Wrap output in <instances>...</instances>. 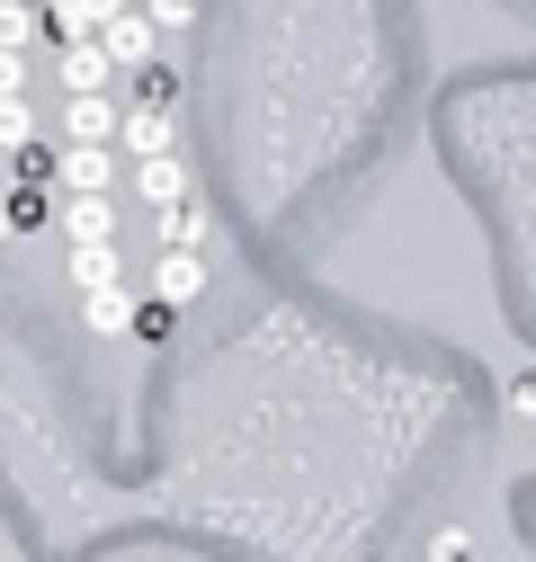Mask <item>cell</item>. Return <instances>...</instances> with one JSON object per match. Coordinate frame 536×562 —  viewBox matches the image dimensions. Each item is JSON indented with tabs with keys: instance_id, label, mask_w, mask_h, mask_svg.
<instances>
[{
	"instance_id": "cell-7",
	"label": "cell",
	"mask_w": 536,
	"mask_h": 562,
	"mask_svg": "<svg viewBox=\"0 0 536 562\" xmlns=\"http://www.w3.org/2000/svg\"><path fill=\"white\" fill-rule=\"evenodd\" d=\"M63 144H116V99L108 90H72L63 99Z\"/></svg>"
},
{
	"instance_id": "cell-2",
	"label": "cell",
	"mask_w": 536,
	"mask_h": 562,
	"mask_svg": "<svg viewBox=\"0 0 536 562\" xmlns=\"http://www.w3.org/2000/svg\"><path fill=\"white\" fill-rule=\"evenodd\" d=\"M116 153H125V161L179 153V99H134V108H116Z\"/></svg>"
},
{
	"instance_id": "cell-5",
	"label": "cell",
	"mask_w": 536,
	"mask_h": 562,
	"mask_svg": "<svg viewBox=\"0 0 536 562\" xmlns=\"http://www.w3.org/2000/svg\"><path fill=\"white\" fill-rule=\"evenodd\" d=\"M206 286H215V268H206V250H161V268H153V295L161 304H206Z\"/></svg>"
},
{
	"instance_id": "cell-14",
	"label": "cell",
	"mask_w": 536,
	"mask_h": 562,
	"mask_svg": "<svg viewBox=\"0 0 536 562\" xmlns=\"http://www.w3.org/2000/svg\"><path fill=\"white\" fill-rule=\"evenodd\" d=\"M429 562H474V536H465V527H438V536H429Z\"/></svg>"
},
{
	"instance_id": "cell-8",
	"label": "cell",
	"mask_w": 536,
	"mask_h": 562,
	"mask_svg": "<svg viewBox=\"0 0 536 562\" xmlns=\"http://www.w3.org/2000/svg\"><path fill=\"white\" fill-rule=\"evenodd\" d=\"M63 277H72V295L125 286V259H116V241H63Z\"/></svg>"
},
{
	"instance_id": "cell-20",
	"label": "cell",
	"mask_w": 536,
	"mask_h": 562,
	"mask_svg": "<svg viewBox=\"0 0 536 562\" xmlns=\"http://www.w3.org/2000/svg\"><path fill=\"white\" fill-rule=\"evenodd\" d=\"M134 10H144V0H134Z\"/></svg>"
},
{
	"instance_id": "cell-18",
	"label": "cell",
	"mask_w": 536,
	"mask_h": 562,
	"mask_svg": "<svg viewBox=\"0 0 536 562\" xmlns=\"http://www.w3.org/2000/svg\"><path fill=\"white\" fill-rule=\"evenodd\" d=\"M125 562H179V553H161V544H144V553H125Z\"/></svg>"
},
{
	"instance_id": "cell-10",
	"label": "cell",
	"mask_w": 536,
	"mask_h": 562,
	"mask_svg": "<svg viewBox=\"0 0 536 562\" xmlns=\"http://www.w3.org/2000/svg\"><path fill=\"white\" fill-rule=\"evenodd\" d=\"M153 224H161V250H206V233H215V215H206V196H197V188L179 205H161Z\"/></svg>"
},
{
	"instance_id": "cell-4",
	"label": "cell",
	"mask_w": 536,
	"mask_h": 562,
	"mask_svg": "<svg viewBox=\"0 0 536 562\" xmlns=\"http://www.w3.org/2000/svg\"><path fill=\"white\" fill-rule=\"evenodd\" d=\"M54 81H63V99H72V90H108L116 63H108L99 36H63V45H54Z\"/></svg>"
},
{
	"instance_id": "cell-17",
	"label": "cell",
	"mask_w": 536,
	"mask_h": 562,
	"mask_svg": "<svg viewBox=\"0 0 536 562\" xmlns=\"http://www.w3.org/2000/svg\"><path fill=\"white\" fill-rule=\"evenodd\" d=\"M144 10H153V27H188V19H197V0H144Z\"/></svg>"
},
{
	"instance_id": "cell-16",
	"label": "cell",
	"mask_w": 536,
	"mask_h": 562,
	"mask_svg": "<svg viewBox=\"0 0 536 562\" xmlns=\"http://www.w3.org/2000/svg\"><path fill=\"white\" fill-rule=\"evenodd\" d=\"M19 90H27V54L0 45V99H19Z\"/></svg>"
},
{
	"instance_id": "cell-12",
	"label": "cell",
	"mask_w": 536,
	"mask_h": 562,
	"mask_svg": "<svg viewBox=\"0 0 536 562\" xmlns=\"http://www.w3.org/2000/svg\"><path fill=\"white\" fill-rule=\"evenodd\" d=\"M125 339H144V348H170L179 339V304H161L153 286L134 295V322H125Z\"/></svg>"
},
{
	"instance_id": "cell-9",
	"label": "cell",
	"mask_w": 536,
	"mask_h": 562,
	"mask_svg": "<svg viewBox=\"0 0 536 562\" xmlns=\"http://www.w3.org/2000/svg\"><path fill=\"white\" fill-rule=\"evenodd\" d=\"M63 241H116V196H54Z\"/></svg>"
},
{
	"instance_id": "cell-19",
	"label": "cell",
	"mask_w": 536,
	"mask_h": 562,
	"mask_svg": "<svg viewBox=\"0 0 536 562\" xmlns=\"http://www.w3.org/2000/svg\"><path fill=\"white\" fill-rule=\"evenodd\" d=\"M0 241H19V224H10V196H0Z\"/></svg>"
},
{
	"instance_id": "cell-3",
	"label": "cell",
	"mask_w": 536,
	"mask_h": 562,
	"mask_svg": "<svg viewBox=\"0 0 536 562\" xmlns=\"http://www.w3.org/2000/svg\"><path fill=\"white\" fill-rule=\"evenodd\" d=\"M99 45H108L116 72H144V63H161V27H153V10H116V19L99 27Z\"/></svg>"
},
{
	"instance_id": "cell-15",
	"label": "cell",
	"mask_w": 536,
	"mask_h": 562,
	"mask_svg": "<svg viewBox=\"0 0 536 562\" xmlns=\"http://www.w3.org/2000/svg\"><path fill=\"white\" fill-rule=\"evenodd\" d=\"M501 402H510V411H518V419H536V358H527V367H518V375H510V393H501Z\"/></svg>"
},
{
	"instance_id": "cell-1",
	"label": "cell",
	"mask_w": 536,
	"mask_h": 562,
	"mask_svg": "<svg viewBox=\"0 0 536 562\" xmlns=\"http://www.w3.org/2000/svg\"><path fill=\"white\" fill-rule=\"evenodd\" d=\"M125 153L116 144H54V196H116Z\"/></svg>"
},
{
	"instance_id": "cell-13",
	"label": "cell",
	"mask_w": 536,
	"mask_h": 562,
	"mask_svg": "<svg viewBox=\"0 0 536 562\" xmlns=\"http://www.w3.org/2000/svg\"><path fill=\"white\" fill-rule=\"evenodd\" d=\"M27 144H36V108L19 90V99H0V153H27Z\"/></svg>"
},
{
	"instance_id": "cell-11",
	"label": "cell",
	"mask_w": 536,
	"mask_h": 562,
	"mask_svg": "<svg viewBox=\"0 0 536 562\" xmlns=\"http://www.w3.org/2000/svg\"><path fill=\"white\" fill-rule=\"evenodd\" d=\"M81 322H90L99 339H125V322H134V286H90V295H81Z\"/></svg>"
},
{
	"instance_id": "cell-6",
	"label": "cell",
	"mask_w": 536,
	"mask_h": 562,
	"mask_svg": "<svg viewBox=\"0 0 536 562\" xmlns=\"http://www.w3.org/2000/svg\"><path fill=\"white\" fill-rule=\"evenodd\" d=\"M125 188H134V196H144L153 215H161V205H179L197 179H188V161H179V153H153V161H125Z\"/></svg>"
}]
</instances>
